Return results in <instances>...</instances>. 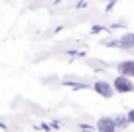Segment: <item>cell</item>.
Listing matches in <instances>:
<instances>
[{
    "instance_id": "4",
    "label": "cell",
    "mask_w": 134,
    "mask_h": 132,
    "mask_svg": "<svg viewBox=\"0 0 134 132\" xmlns=\"http://www.w3.org/2000/svg\"><path fill=\"white\" fill-rule=\"evenodd\" d=\"M95 132H116L113 122V116H100L95 124Z\"/></svg>"
},
{
    "instance_id": "10",
    "label": "cell",
    "mask_w": 134,
    "mask_h": 132,
    "mask_svg": "<svg viewBox=\"0 0 134 132\" xmlns=\"http://www.w3.org/2000/svg\"><path fill=\"white\" fill-rule=\"evenodd\" d=\"M107 30H109L107 26H93V28H91V34H100V32H107Z\"/></svg>"
},
{
    "instance_id": "3",
    "label": "cell",
    "mask_w": 134,
    "mask_h": 132,
    "mask_svg": "<svg viewBox=\"0 0 134 132\" xmlns=\"http://www.w3.org/2000/svg\"><path fill=\"white\" fill-rule=\"evenodd\" d=\"M91 89L97 93V95H100L103 99H113V95H114L113 85H110L109 81H103V79H100V81H95Z\"/></svg>"
},
{
    "instance_id": "6",
    "label": "cell",
    "mask_w": 134,
    "mask_h": 132,
    "mask_svg": "<svg viewBox=\"0 0 134 132\" xmlns=\"http://www.w3.org/2000/svg\"><path fill=\"white\" fill-rule=\"evenodd\" d=\"M113 122H114V128H116V130H122V132L130 126L126 114H114V116H113Z\"/></svg>"
},
{
    "instance_id": "17",
    "label": "cell",
    "mask_w": 134,
    "mask_h": 132,
    "mask_svg": "<svg viewBox=\"0 0 134 132\" xmlns=\"http://www.w3.org/2000/svg\"><path fill=\"white\" fill-rule=\"evenodd\" d=\"M116 132H122V130H116Z\"/></svg>"
},
{
    "instance_id": "12",
    "label": "cell",
    "mask_w": 134,
    "mask_h": 132,
    "mask_svg": "<svg viewBox=\"0 0 134 132\" xmlns=\"http://www.w3.org/2000/svg\"><path fill=\"white\" fill-rule=\"evenodd\" d=\"M118 0H109V4H107V8H105V12H110V10L114 8V4H116Z\"/></svg>"
},
{
    "instance_id": "14",
    "label": "cell",
    "mask_w": 134,
    "mask_h": 132,
    "mask_svg": "<svg viewBox=\"0 0 134 132\" xmlns=\"http://www.w3.org/2000/svg\"><path fill=\"white\" fill-rule=\"evenodd\" d=\"M59 126H61V124H59L57 120H51V124H49V128H59Z\"/></svg>"
},
{
    "instance_id": "1",
    "label": "cell",
    "mask_w": 134,
    "mask_h": 132,
    "mask_svg": "<svg viewBox=\"0 0 134 132\" xmlns=\"http://www.w3.org/2000/svg\"><path fill=\"white\" fill-rule=\"evenodd\" d=\"M100 46L107 47H118V50H134V32H126L120 37H113V40H103Z\"/></svg>"
},
{
    "instance_id": "8",
    "label": "cell",
    "mask_w": 134,
    "mask_h": 132,
    "mask_svg": "<svg viewBox=\"0 0 134 132\" xmlns=\"http://www.w3.org/2000/svg\"><path fill=\"white\" fill-rule=\"evenodd\" d=\"M89 65L91 67H95V71H105L107 67H109V63H105V61H97V59H89Z\"/></svg>"
},
{
    "instance_id": "16",
    "label": "cell",
    "mask_w": 134,
    "mask_h": 132,
    "mask_svg": "<svg viewBox=\"0 0 134 132\" xmlns=\"http://www.w3.org/2000/svg\"><path fill=\"white\" fill-rule=\"evenodd\" d=\"M57 2H61V0H55V4H57Z\"/></svg>"
},
{
    "instance_id": "11",
    "label": "cell",
    "mask_w": 134,
    "mask_h": 132,
    "mask_svg": "<svg viewBox=\"0 0 134 132\" xmlns=\"http://www.w3.org/2000/svg\"><path fill=\"white\" fill-rule=\"evenodd\" d=\"M126 118H128V124H134V108H130L126 112Z\"/></svg>"
},
{
    "instance_id": "9",
    "label": "cell",
    "mask_w": 134,
    "mask_h": 132,
    "mask_svg": "<svg viewBox=\"0 0 134 132\" xmlns=\"http://www.w3.org/2000/svg\"><path fill=\"white\" fill-rule=\"evenodd\" d=\"M79 130H83V132H95V126L89 124V122H81L79 124Z\"/></svg>"
},
{
    "instance_id": "18",
    "label": "cell",
    "mask_w": 134,
    "mask_h": 132,
    "mask_svg": "<svg viewBox=\"0 0 134 132\" xmlns=\"http://www.w3.org/2000/svg\"><path fill=\"white\" fill-rule=\"evenodd\" d=\"M79 132H83V130H79Z\"/></svg>"
},
{
    "instance_id": "7",
    "label": "cell",
    "mask_w": 134,
    "mask_h": 132,
    "mask_svg": "<svg viewBox=\"0 0 134 132\" xmlns=\"http://www.w3.org/2000/svg\"><path fill=\"white\" fill-rule=\"evenodd\" d=\"M63 85L71 87L73 91H81V89H89V83H85V81H75V79H65V81H63Z\"/></svg>"
},
{
    "instance_id": "13",
    "label": "cell",
    "mask_w": 134,
    "mask_h": 132,
    "mask_svg": "<svg viewBox=\"0 0 134 132\" xmlns=\"http://www.w3.org/2000/svg\"><path fill=\"white\" fill-rule=\"evenodd\" d=\"M85 6H87V2H85V0H79V2H77V10L85 8Z\"/></svg>"
},
{
    "instance_id": "15",
    "label": "cell",
    "mask_w": 134,
    "mask_h": 132,
    "mask_svg": "<svg viewBox=\"0 0 134 132\" xmlns=\"http://www.w3.org/2000/svg\"><path fill=\"white\" fill-rule=\"evenodd\" d=\"M40 128H43V130H46V132H51V128H49V124H42V126H40Z\"/></svg>"
},
{
    "instance_id": "2",
    "label": "cell",
    "mask_w": 134,
    "mask_h": 132,
    "mask_svg": "<svg viewBox=\"0 0 134 132\" xmlns=\"http://www.w3.org/2000/svg\"><path fill=\"white\" fill-rule=\"evenodd\" d=\"M110 85H113L114 93H120V95H126V93H134V83H132V79L122 77V75L114 77V81L110 83Z\"/></svg>"
},
{
    "instance_id": "5",
    "label": "cell",
    "mask_w": 134,
    "mask_h": 132,
    "mask_svg": "<svg viewBox=\"0 0 134 132\" xmlns=\"http://www.w3.org/2000/svg\"><path fill=\"white\" fill-rule=\"evenodd\" d=\"M116 69H118V75L132 79V77H134V59H126V61H120V63L116 65Z\"/></svg>"
}]
</instances>
